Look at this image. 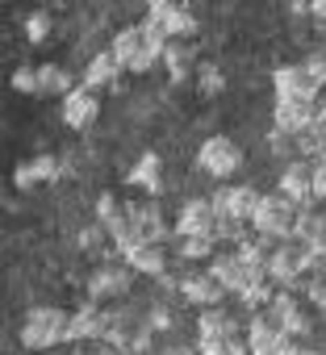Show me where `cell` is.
<instances>
[{
	"label": "cell",
	"instance_id": "obj_1",
	"mask_svg": "<svg viewBox=\"0 0 326 355\" xmlns=\"http://www.w3.org/2000/svg\"><path fill=\"white\" fill-rule=\"evenodd\" d=\"M67 322H71V313H63V309H55V305H38V309H30L26 322H22V343H26L30 351L59 347V343H67Z\"/></svg>",
	"mask_w": 326,
	"mask_h": 355
},
{
	"label": "cell",
	"instance_id": "obj_2",
	"mask_svg": "<svg viewBox=\"0 0 326 355\" xmlns=\"http://www.w3.org/2000/svg\"><path fill=\"white\" fill-rule=\"evenodd\" d=\"M255 234L259 239H289L293 243V230H297V205L289 201V197H280V193H272V197H264L259 201V209H255Z\"/></svg>",
	"mask_w": 326,
	"mask_h": 355
},
{
	"label": "cell",
	"instance_id": "obj_3",
	"mask_svg": "<svg viewBox=\"0 0 326 355\" xmlns=\"http://www.w3.org/2000/svg\"><path fill=\"white\" fill-rule=\"evenodd\" d=\"M117 59H121V67L126 71H151L155 63H163V55L146 42V34H142V26H130V30H121L117 38H113V46H109Z\"/></svg>",
	"mask_w": 326,
	"mask_h": 355
},
{
	"label": "cell",
	"instance_id": "obj_4",
	"mask_svg": "<svg viewBox=\"0 0 326 355\" xmlns=\"http://www.w3.org/2000/svg\"><path fill=\"white\" fill-rule=\"evenodd\" d=\"M197 163H201V171H209V175H218V180H226V175H234V171L243 167V150H239V142H234V138L214 134V138H205V142H201Z\"/></svg>",
	"mask_w": 326,
	"mask_h": 355
},
{
	"label": "cell",
	"instance_id": "obj_5",
	"mask_svg": "<svg viewBox=\"0 0 326 355\" xmlns=\"http://www.w3.org/2000/svg\"><path fill=\"white\" fill-rule=\"evenodd\" d=\"M259 193L251 189V184H234V189H218L214 193V214L222 218V222H255V209H259Z\"/></svg>",
	"mask_w": 326,
	"mask_h": 355
},
{
	"label": "cell",
	"instance_id": "obj_6",
	"mask_svg": "<svg viewBox=\"0 0 326 355\" xmlns=\"http://www.w3.org/2000/svg\"><path fill=\"white\" fill-rule=\"evenodd\" d=\"M209 276L226 288V293H234V297H243L255 280H268L264 272H255V268H247L243 259H239V251H226V255H214L209 259Z\"/></svg>",
	"mask_w": 326,
	"mask_h": 355
},
{
	"label": "cell",
	"instance_id": "obj_7",
	"mask_svg": "<svg viewBox=\"0 0 326 355\" xmlns=\"http://www.w3.org/2000/svg\"><path fill=\"white\" fill-rule=\"evenodd\" d=\"M272 88H276V101H309V105H318V96H322V84L305 67H293V63L272 71Z\"/></svg>",
	"mask_w": 326,
	"mask_h": 355
},
{
	"label": "cell",
	"instance_id": "obj_8",
	"mask_svg": "<svg viewBox=\"0 0 326 355\" xmlns=\"http://www.w3.org/2000/svg\"><path fill=\"white\" fill-rule=\"evenodd\" d=\"M176 234L180 239H214L218 243V214L214 201H185L180 218H176Z\"/></svg>",
	"mask_w": 326,
	"mask_h": 355
},
{
	"label": "cell",
	"instance_id": "obj_9",
	"mask_svg": "<svg viewBox=\"0 0 326 355\" xmlns=\"http://www.w3.org/2000/svg\"><path fill=\"white\" fill-rule=\"evenodd\" d=\"M109 330H113V313H105V309H96V305L88 301L84 309H76V313H71V322H67V343L109 338Z\"/></svg>",
	"mask_w": 326,
	"mask_h": 355
},
{
	"label": "cell",
	"instance_id": "obj_10",
	"mask_svg": "<svg viewBox=\"0 0 326 355\" xmlns=\"http://www.w3.org/2000/svg\"><path fill=\"white\" fill-rule=\"evenodd\" d=\"M305 268L309 263H305V247L301 243H284V247H276L268 255V280H276V284H293Z\"/></svg>",
	"mask_w": 326,
	"mask_h": 355
},
{
	"label": "cell",
	"instance_id": "obj_11",
	"mask_svg": "<svg viewBox=\"0 0 326 355\" xmlns=\"http://www.w3.org/2000/svg\"><path fill=\"white\" fill-rule=\"evenodd\" d=\"M284 338H289V334H284L268 313H255V318L247 322V347H251V355H280Z\"/></svg>",
	"mask_w": 326,
	"mask_h": 355
},
{
	"label": "cell",
	"instance_id": "obj_12",
	"mask_svg": "<svg viewBox=\"0 0 326 355\" xmlns=\"http://www.w3.org/2000/svg\"><path fill=\"white\" fill-rule=\"evenodd\" d=\"M314 121H318V105H309V101H276V130L280 134L301 138Z\"/></svg>",
	"mask_w": 326,
	"mask_h": 355
},
{
	"label": "cell",
	"instance_id": "obj_13",
	"mask_svg": "<svg viewBox=\"0 0 326 355\" xmlns=\"http://www.w3.org/2000/svg\"><path fill=\"white\" fill-rule=\"evenodd\" d=\"M268 318L289 334V338H301V334H309V318H305V309L289 297V293H276V301L268 305Z\"/></svg>",
	"mask_w": 326,
	"mask_h": 355
},
{
	"label": "cell",
	"instance_id": "obj_14",
	"mask_svg": "<svg viewBox=\"0 0 326 355\" xmlns=\"http://www.w3.org/2000/svg\"><path fill=\"white\" fill-rule=\"evenodd\" d=\"M280 197H289L297 209L309 205V201H314V167H305V163H289V167L280 171Z\"/></svg>",
	"mask_w": 326,
	"mask_h": 355
},
{
	"label": "cell",
	"instance_id": "obj_15",
	"mask_svg": "<svg viewBox=\"0 0 326 355\" xmlns=\"http://www.w3.org/2000/svg\"><path fill=\"white\" fill-rule=\"evenodd\" d=\"M96 113H101V101H96V92H92V88H76L71 96H63V121H67L71 130L92 125V121H96Z\"/></svg>",
	"mask_w": 326,
	"mask_h": 355
},
{
	"label": "cell",
	"instance_id": "obj_16",
	"mask_svg": "<svg viewBox=\"0 0 326 355\" xmlns=\"http://www.w3.org/2000/svg\"><path fill=\"white\" fill-rule=\"evenodd\" d=\"M126 288H130V272L117 268V263L96 268L92 280H88V297H92V305H96V301H109V297H121Z\"/></svg>",
	"mask_w": 326,
	"mask_h": 355
},
{
	"label": "cell",
	"instance_id": "obj_17",
	"mask_svg": "<svg viewBox=\"0 0 326 355\" xmlns=\"http://www.w3.org/2000/svg\"><path fill=\"white\" fill-rule=\"evenodd\" d=\"M121 59L113 55V51H101V55H92V63L84 67V88H117V80H121Z\"/></svg>",
	"mask_w": 326,
	"mask_h": 355
},
{
	"label": "cell",
	"instance_id": "obj_18",
	"mask_svg": "<svg viewBox=\"0 0 326 355\" xmlns=\"http://www.w3.org/2000/svg\"><path fill=\"white\" fill-rule=\"evenodd\" d=\"M59 159L55 155H34L30 163H22L17 171H13V180H17V189H34V184H51V180H59Z\"/></svg>",
	"mask_w": 326,
	"mask_h": 355
},
{
	"label": "cell",
	"instance_id": "obj_19",
	"mask_svg": "<svg viewBox=\"0 0 326 355\" xmlns=\"http://www.w3.org/2000/svg\"><path fill=\"white\" fill-rule=\"evenodd\" d=\"M180 293H185L193 305H205V309H214V305L222 301V293H226V288H222V284H218L209 272H193V276H185V280H180Z\"/></svg>",
	"mask_w": 326,
	"mask_h": 355
},
{
	"label": "cell",
	"instance_id": "obj_20",
	"mask_svg": "<svg viewBox=\"0 0 326 355\" xmlns=\"http://www.w3.org/2000/svg\"><path fill=\"white\" fill-rule=\"evenodd\" d=\"M230 338H234V318L230 313L205 309L197 318V347H205V343H230Z\"/></svg>",
	"mask_w": 326,
	"mask_h": 355
},
{
	"label": "cell",
	"instance_id": "obj_21",
	"mask_svg": "<svg viewBox=\"0 0 326 355\" xmlns=\"http://www.w3.org/2000/svg\"><path fill=\"white\" fill-rule=\"evenodd\" d=\"M126 268L142 276H163V243H142L138 251L126 255Z\"/></svg>",
	"mask_w": 326,
	"mask_h": 355
},
{
	"label": "cell",
	"instance_id": "obj_22",
	"mask_svg": "<svg viewBox=\"0 0 326 355\" xmlns=\"http://www.w3.org/2000/svg\"><path fill=\"white\" fill-rule=\"evenodd\" d=\"M163 67H168V76L180 84V80H189L193 76V51L180 42V38H172L168 46H163Z\"/></svg>",
	"mask_w": 326,
	"mask_h": 355
},
{
	"label": "cell",
	"instance_id": "obj_23",
	"mask_svg": "<svg viewBox=\"0 0 326 355\" xmlns=\"http://www.w3.org/2000/svg\"><path fill=\"white\" fill-rule=\"evenodd\" d=\"M126 180H130L134 189H142V193H159V155H151V150H146V155L130 167Z\"/></svg>",
	"mask_w": 326,
	"mask_h": 355
},
{
	"label": "cell",
	"instance_id": "obj_24",
	"mask_svg": "<svg viewBox=\"0 0 326 355\" xmlns=\"http://www.w3.org/2000/svg\"><path fill=\"white\" fill-rule=\"evenodd\" d=\"M38 88L46 92V96H71L76 88H71V76L59 67V63H42L38 67Z\"/></svg>",
	"mask_w": 326,
	"mask_h": 355
},
{
	"label": "cell",
	"instance_id": "obj_25",
	"mask_svg": "<svg viewBox=\"0 0 326 355\" xmlns=\"http://www.w3.org/2000/svg\"><path fill=\"white\" fill-rule=\"evenodd\" d=\"M155 17L168 26V34H172V38H189V34L197 30V17H193V9H185V5L168 9V13H155Z\"/></svg>",
	"mask_w": 326,
	"mask_h": 355
},
{
	"label": "cell",
	"instance_id": "obj_26",
	"mask_svg": "<svg viewBox=\"0 0 326 355\" xmlns=\"http://www.w3.org/2000/svg\"><path fill=\"white\" fill-rule=\"evenodd\" d=\"M134 218H138V226H142L146 243H163L168 226H163V214H159V205H134Z\"/></svg>",
	"mask_w": 326,
	"mask_h": 355
},
{
	"label": "cell",
	"instance_id": "obj_27",
	"mask_svg": "<svg viewBox=\"0 0 326 355\" xmlns=\"http://www.w3.org/2000/svg\"><path fill=\"white\" fill-rule=\"evenodd\" d=\"M46 34H51V13H46V9L30 13V17H26V38H30V42H46Z\"/></svg>",
	"mask_w": 326,
	"mask_h": 355
},
{
	"label": "cell",
	"instance_id": "obj_28",
	"mask_svg": "<svg viewBox=\"0 0 326 355\" xmlns=\"http://www.w3.org/2000/svg\"><path fill=\"white\" fill-rule=\"evenodd\" d=\"M197 84H201V92H205V96H218V92L226 88V80H222V71H218L214 63H201V71H197Z\"/></svg>",
	"mask_w": 326,
	"mask_h": 355
},
{
	"label": "cell",
	"instance_id": "obj_29",
	"mask_svg": "<svg viewBox=\"0 0 326 355\" xmlns=\"http://www.w3.org/2000/svg\"><path fill=\"white\" fill-rule=\"evenodd\" d=\"M180 255H185L189 263H197V259H214V239H185V243H180Z\"/></svg>",
	"mask_w": 326,
	"mask_h": 355
},
{
	"label": "cell",
	"instance_id": "obj_30",
	"mask_svg": "<svg viewBox=\"0 0 326 355\" xmlns=\"http://www.w3.org/2000/svg\"><path fill=\"white\" fill-rule=\"evenodd\" d=\"M239 301L255 309V305H272V301H276V293H272V284H268V280H255V284H251V288H247Z\"/></svg>",
	"mask_w": 326,
	"mask_h": 355
},
{
	"label": "cell",
	"instance_id": "obj_31",
	"mask_svg": "<svg viewBox=\"0 0 326 355\" xmlns=\"http://www.w3.org/2000/svg\"><path fill=\"white\" fill-rule=\"evenodd\" d=\"M13 88L38 96V92H42V88H38V71H34V67H17V71H13Z\"/></svg>",
	"mask_w": 326,
	"mask_h": 355
},
{
	"label": "cell",
	"instance_id": "obj_32",
	"mask_svg": "<svg viewBox=\"0 0 326 355\" xmlns=\"http://www.w3.org/2000/svg\"><path fill=\"white\" fill-rule=\"evenodd\" d=\"M121 209H126V205H117V197H101V201H96V222H101V226H109Z\"/></svg>",
	"mask_w": 326,
	"mask_h": 355
},
{
	"label": "cell",
	"instance_id": "obj_33",
	"mask_svg": "<svg viewBox=\"0 0 326 355\" xmlns=\"http://www.w3.org/2000/svg\"><path fill=\"white\" fill-rule=\"evenodd\" d=\"M301 67H305V71H309V76H314L322 88H326V51H314V55H309Z\"/></svg>",
	"mask_w": 326,
	"mask_h": 355
},
{
	"label": "cell",
	"instance_id": "obj_34",
	"mask_svg": "<svg viewBox=\"0 0 326 355\" xmlns=\"http://www.w3.org/2000/svg\"><path fill=\"white\" fill-rule=\"evenodd\" d=\"M314 197H318V201H326V159L314 167Z\"/></svg>",
	"mask_w": 326,
	"mask_h": 355
},
{
	"label": "cell",
	"instance_id": "obj_35",
	"mask_svg": "<svg viewBox=\"0 0 326 355\" xmlns=\"http://www.w3.org/2000/svg\"><path fill=\"white\" fill-rule=\"evenodd\" d=\"M151 326H155V330H168V326H172V313H168V309H155V313H151Z\"/></svg>",
	"mask_w": 326,
	"mask_h": 355
},
{
	"label": "cell",
	"instance_id": "obj_36",
	"mask_svg": "<svg viewBox=\"0 0 326 355\" xmlns=\"http://www.w3.org/2000/svg\"><path fill=\"white\" fill-rule=\"evenodd\" d=\"M280 355H314V351H309V347H301V343H293V338H284Z\"/></svg>",
	"mask_w": 326,
	"mask_h": 355
},
{
	"label": "cell",
	"instance_id": "obj_37",
	"mask_svg": "<svg viewBox=\"0 0 326 355\" xmlns=\"http://www.w3.org/2000/svg\"><path fill=\"white\" fill-rule=\"evenodd\" d=\"M176 5H180V0H146L151 13H168V9H176Z\"/></svg>",
	"mask_w": 326,
	"mask_h": 355
},
{
	"label": "cell",
	"instance_id": "obj_38",
	"mask_svg": "<svg viewBox=\"0 0 326 355\" xmlns=\"http://www.w3.org/2000/svg\"><path fill=\"white\" fill-rule=\"evenodd\" d=\"M309 297H314V305H322V309H326V284H322V280L309 288Z\"/></svg>",
	"mask_w": 326,
	"mask_h": 355
},
{
	"label": "cell",
	"instance_id": "obj_39",
	"mask_svg": "<svg viewBox=\"0 0 326 355\" xmlns=\"http://www.w3.org/2000/svg\"><path fill=\"white\" fill-rule=\"evenodd\" d=\"M309 13H314L318 21H326V0H309Z\"/></svg>",
	"mask_w": 326,
	"mask_h": 355
},
{
	"label": "cell",
	"instance_id": "obj_40",
	"mask_svg": "<svg viewBox=\"0 0 326 355\" xmlns=\"http://www.w3.org/2000/svg\"><path fill=\"white\" fill-rule=\"evenodd\" d=\"M318 125L326 130V88H322V96H318Z\"/></svg>",
	"mask_w": 326,
	"mask_h": 355
},
{
	"label": "cell",
	"instance_id": "obj_41",
	"mask_svg": "<svg viewBox=\"0 0 326 355\" xmlns=\"http://www.w3.org/2000/svg\"><path fill=\"white\" fill-rule=\"evenodd\" d=\"M80 243H84V247H96V243H101V234H96V230H84V234H80Z\"/></svg>",
	"mask_w": 326,
	"mask_h": 355
},
{
	"label": "cell",
	"instance_id": "obj_42",
	"mask_svg": "<svg viewBox=\"0 0 326 355\" xmlns=\"http://www.w3.org/2000/svg\"><path fill=\"white\" fill-rule=\"evenodd\" d=\"M163 355H201V351H193V347H172V351H163Z\"/></svg>",
	"mask_w": 326,
	"mask_h": 355
},
{
	"label": "cell",
	"instance_id": "obj_43",
	"mask_svg": "<svg viewBox=\"0 0 326 355\" xmlns=\"http://www.w3.org/2000/svg\"><path fill=\"white\" fill-rule=\"evenodd\" d=\"M322 159H326V150H322Z\"/></svg>",
	"mask_w": 326,
	"mask_h": 355
}]
</instances>
